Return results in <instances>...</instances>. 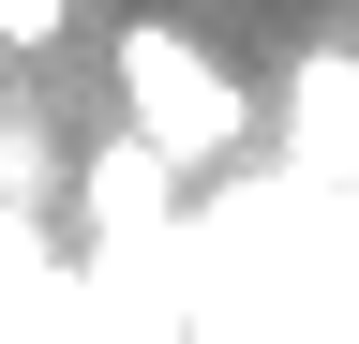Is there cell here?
Here are the masks:
<instances>
[{
  "label": "cell",
  "mask_w": 359,
  "mask_h": 344,
  "mask_svg": "<svg viewBox=\"0 0 359 344\" xmlns=\"http://www.w3.org/2000/svg\"><path fill=\"white\" fill-rule=\"evenodd\" d=\"M105 90H120V135L165 165V180H195V165H240L255 150V75L210 46V30H180V15H135L105 30Z\"/></svg>",
  "instance_id": "cell-1"
},
{
  "label": "cell",
  "mask_w": 359,
  "mask_h": 344,
  "mask_svg": "<svg viewBox=\"0 0 359 344\" xmlns=\"http://www.w3.org/2000/svg\"><path fill=\"white\" fill-rule=\"evenodd\" d=\"M75 15H90V0H0V60H45V46H75Z\"/></svg>",
  "instance_id": "cell-4"
},
{
  "label": "cell",
  "mask_w": 359,
  "mask_h": 344,
  "mask_svg": "<svg viewBox=\"0 0 359 344\" xmlns=\"http://www.w3.org/2000/svg\"><path fill=\"white\" fill-rule=\"evenodd\" d=\"M75 195H90V225H105V240H150L165 209H180V180H165L135 135H105V150H90V180H75Z\"/></svg>",
  "instance_id": "cell-3"
},
{
  "label": "cell",
  "mask_w": 359,
  "mask_h": 344,
  "mask_svg": "<svg viewBox=\"0 0 359 344\" xmlns=\"http://www.w3.org/2000/svg\"><path fill=\"white\" fill-rule=\"evenodd\" d=\"M285 135H299L314 165H359V60H344V46H314V60L285 75Z\"/></svg>",
  "instance_id": "cell-2"
}]
</instances>
